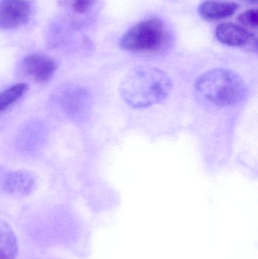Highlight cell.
I'll return each instance as SVG.
<instances>
[{"label": "cell", "mask_w": 258, "mask_h": 259, "mask_svg": "<svg viewBox=\"0 0 258 259\" xmlns=\"http://www.w3.org/2000/svg\"><path fill=\"white\" fill-rule=\"evenodd\" d=\"M73 11L78 14L89 12L93 6L95 0H64Z\"/></svg>", "instance_id": "7c38bea8"}, {"label": "cell", "mask_w": 258, "mask_h": 259, "mask_svg": "<svg viewBox=\"0 0 258 259\" xmlns=\"http://www.w3.org/2000/svg\"><path fill=\"white\" fill-rule=\"evenodd\" d=\"M30 5L27 0H0V30H11L28 21Z\"/></svg>", "instance_id": "5b68a950"}, {"label": "cell", "mask_w": 258, "mask_h": 259, "mask_svg": "<svg viewBox=\"0 0 258 259\" xmlns=\"http://www.w3.org/2000/svg\"><path fill=\"white\" fill-rule=\"evenodd\" d=\"M6 192L15 196H27L31 193L35 181L31 174L25 170L11 172L5 180Z\"/></svg>", "instance_id": "ba28073f"}, {"label": "cell", "mask_w": 258, "mask_h": 259, "mask_svg": "<svg viewBox=\"0 0 258 259\" xmlns=\"http://www.w3.org/2000/svg\"><path fill=\"white\" fill-rule=\"evenodd\" d=\"M238 9L239 4L236 3L206 0L198 7V13L205 21H217L232 16Z\"/></svg>", "instance_id": "52a82bcc"}, {"label": "cell", "mask_w": 258, "mask_h": 259, "mask_svg": "<svg viewBox=\"0 0 258 259\" xmlns=\"http://www.w3.org/2000/svg\"><path fill=\"white\" fill-rule=\"evenodd\" d=\"M171 89V80L163 71L150 67H139L126 76L120 91L127 104L140 109L163 101Z\"/></svg>", "instance_id": "6da1fadb"}, {"label": "cell", "mask_w": 258, "mask_h": 259, "mask_svg": "<svg viewBox=\"0 0 258 259\" xmlns=\"http://www.w3.org/2000/svg\"><path fill=\"white\" fill-rule=\"evenodd\" d=\"M197 92L212 104L231 106L240 103L245 94V81L233 71L217 68L200 75L195 80Z\"/></svg>", "instance_id": "7a4b0ae2"}, {"label": "cell", "mask_w": 258, "mask_h": 259, "mask_svg": "<svg viewBox=\"0 0 258 259\" xmlns=\"http://www.w3.org/2000/svg\"><path fill=\"white\" fill-rule=\"evenodd\" d=\"M240 1L250 5H256L257 3V0H240Z\"/></svg>", "instance_id": "4fadbf2b"}, {"label": "cell", "mask_w": 258, "mask_h": 259, "mask_svg": "<svg viewBox=\"0 0 258 259\" xmlns=\"http://www.w3.org/2000/svg\"><path fill=\"white\" fill-rule=\"evenodd\" d=\"M258 14L257 9H249L239 15L237 20L239 24L245 28L254 29L257 27Z\"/></svg>", "instance_id": "8fae6325"}, {"label": "cell", "mask_w": 258, "mask_h": 259, "mask_svg": "<svg viewBox=\"0 0 258 259\" xmlns=\"http://www.w3.org/2000/svg\"><path fill=\"white\" fill-rule=\"evenodd\" d=\"M56 69L54 59L46 55H29L21 62L23 73L38 83H45L49 80Z\"/></svg>", "instance_id": "8992f818"}, {"label": "cell", "mask_w": 258, "mask_h": 259, "mask_svg": "<svg viewBox=\"0 0 258 259\" xmlns=\"http://www.w3.org/2000/svg\"><path fill=\"white\" fill-rule=\"evenodd\" d=\"M215 35L221 44L229 47H241L257 52V36L240 24L223 23L217 27Z\"/></svg>", "instance_id": "277c9868"}, {"label": "cell", "mask_w": 258, "mask_h": 259, "mask_svg": "<svg viewBox=\"0 0 258 259\" xmlns=\"http://www.w3.org/2000/svg\"><path fill=\"white\" fill-rule=\"evenodd\" d=\"M28 90V85L17 83L0 93V112L6 110L11 105L18 101Z\"/></svg>", "instance_id": "30bf717a"}, {"label": "cell", "mask_w": 258, "mask_h": 259, "mask_svg": "<svg viewBox=\"0 0 258 259\" xmlns=\"http://www.w3.org/2000/svg\"><path fill=\"white\" fill-rule=\"evenodd\" d=\"M167 33L165 24L159 18L144 20L123 34L120 46L133 53H154L165 46Z\"/></svg>", "instance_id": "3957f363"}, {"label": "cell", "mask_w": 258, "mask_h": 259, "mask_svg": "<svg viewBox=\"0 0 258 259\" xmlns=\"http://www.w3.org/2000/svg\"><path fill=\"white\" fill-rule=\"evenodd\" d=\"M18 252L15 233L7 222L0 219V259H15Z\"/></svg>", "instance_id": "9c48e42d"}]
</instances>
